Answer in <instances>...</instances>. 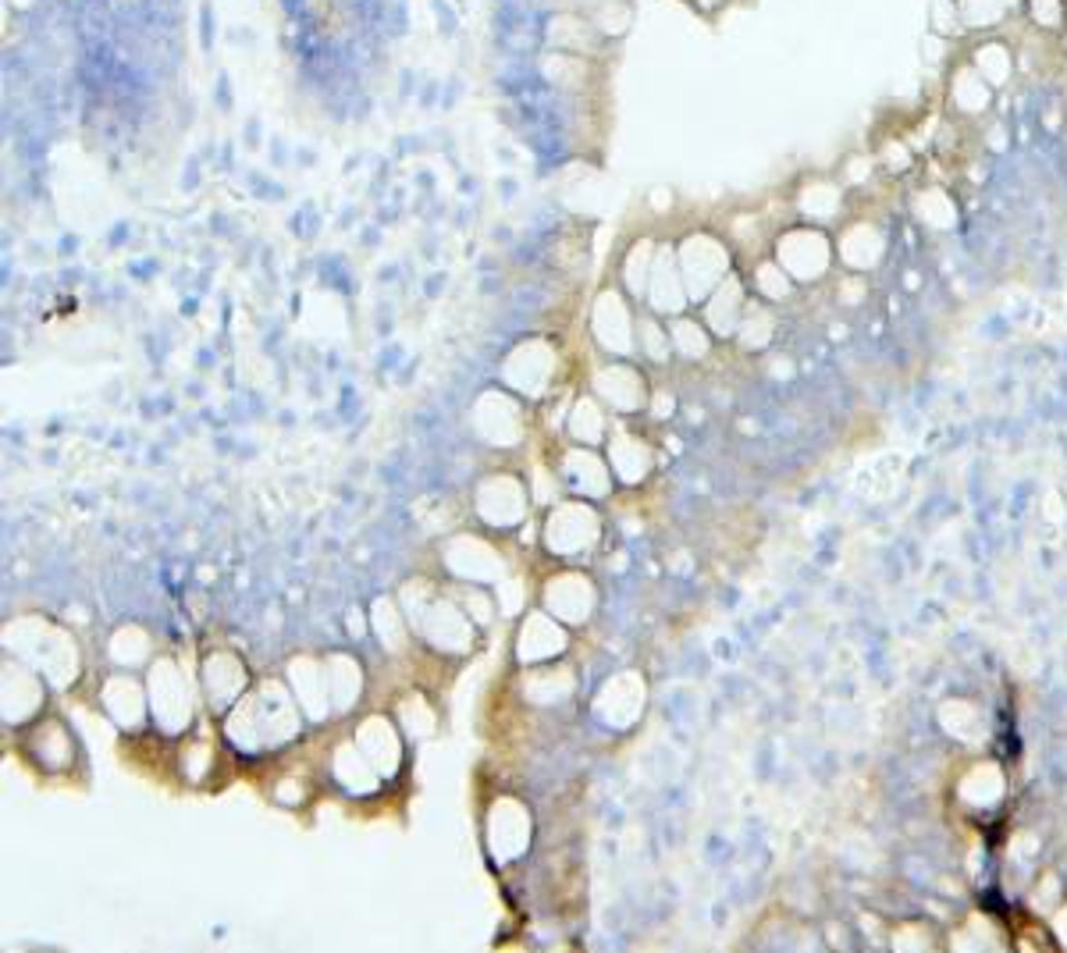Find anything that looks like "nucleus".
<instances>
[{
    "label": "nucleus",
    "mask_w": 1067,
    "mask_h": 953,
    "mask_svg": "<svg viewBox=\"0 0 1067 953\" xmlns=\"http://www.w3.org/2000/svg\"><path fill=\"white\" fill-rule=\"evenodd\" d=\"M775 263L794 278V282H818L829 263H833V242L822 228H811V224H801V228H790L783 239H779V250H775Z\"/></svg>",
    "instance_id": "f257e3e1"
},
{
    "label": "nucleus",
    "mask_w": 1067,
    "mask_h": 953,
    "mask_svg": "<svg viewBox=\"0 0 1067 953\" xmlns=\"http://www.w3.org/2000/svg\"><path fill=\"white\" fill-rule=\"evenodd\" d=\"M836 257L844 260L850 271H876L886 257V235L879 224L872 220H850L840 231V250Z\"/></svg>",
    "instance_id": "f03ea898"
},
{
    "label": "nucleus",
    "mask_w": 1067,
    "mask_h": 953,
    "mask_svg": "<svg viewBox=\"0 0 1067 953\" xmlns=\"http://www.w3.org/2000/svg\"><path fill=\"white\" fill-rule=\"evenodd\" d=\"M993 100H996V89L975 72L971 61L954 68V78H950V108L968 114V118H982V114H990Z\"/></svg>",
    "instance_id": "7ed1b4c3"
},
{
    "label": "nucleus",
    "mask_w": 1067,
    "mask_h": 953,
    "mask_svg": "<svg viewBox=\"0 0 1067 953\" xmlns=\"http://www.w3.org/2000/svg\"><path fill=\"white\" fill-rule=\"evenodd\" d=\"M911 214H915L921 224L936 228V231L954 228L957 218H960L954 196H950L947 189H921V192H915V200H911Z\"/></svg>",
    "instance_id": "20e7f679"
},
{
    "label": "nucleus",
    "mask_w": 1067,
    "mask_h": 953,
    "mask_svg": "<svg viewBox=\"0 0 1067 953\" xmlns=\"http://www.w3.org/2000/svg\"><path fill=\"white\" fill-rule=\"evenodd\" d=\"M971 65H975V72L982 75L993 89H1003L1011 82V75H1014V54H1011L1007 43L990 39V43H979L971 50Z\"/></svg>",
    "instance_id": "39448f33"
},
{
    "label": "nucleus",
    "mask_w": 1067,
    "mask_h": 953,
    "mask_svg": "<svg viewBox=\"0 0 1067 953\" xmlns=\"http://www.w3.org/2000/svg\"><path fill=\"white\" fill-rule=\"evenodd\" d=\"M957 15H960V26L964 29H996L1003 26L1018 7L1021 0H954Z\"/></svg>",
    "instance_id": "423d86ee"
},
{
    "label": "nucleus",
    "mask_w": 1067,
    "mask_h": 953,
    "mask_svg": "<svg viewBox=\"0 0 1067 953\" xmlns=\"http://www.w3.org/2000/svg\"><path fill=\"white\" fill-rule=\"evenodd\" d=\"M840 200H844L840 185L815 182L808 189V196H805V214H808L811 220H818V224H826V220H833L836 214H840Z\"/></svg>",
    "instance_id": "0eeeda50"
},
{
    "label": "nucleus",
    "mask_w": 1067,
    "mask_h": 953,
    "mask_svg": "<svg viewBox=\"0 0 1067 953\" xmlns=\"http://www.w3.org/2000/svg\"><path fill=\"white\" fill-rule=\"evenodd\" d=\"M928 22H932V26H928V33H932V36H939V39H950V36H957V33L964 29V26H960V15H957L954 0H936V4H932V11H928Z\"/></svg>",
    "instance_id": "6e6552de"
},
{
    "label": "nucleus",
    "mask_w": 1067,
    "mask_h": 953,
    "mask_svg": "<svg viewBox=\"0 0 1067 953\" xmlns=\"http://www.w3.org/2000/svg\"><path fill=\"white\" fill-rule=\"evenodd\" d=\"M1025 11L1039 29H1064L1067 26L1064 0H1025Z\"/></svg>",
    "instance_id": "1a4fd4ad"
},
{
    "label": "nucleus",
    "mask_w": 1067,
    "mask_h": 953,
    "mask_svg": "<svg viewBox=\"0 0 1067 953\" xmlns=\"http://www.w3.org/2000/svg\"><path fill=\"white\" fill-rule=\"evenodd\" d=\"M879 160H883L889 171H897V175H904L908 168H911V149L904 147V143H897V139H889L883 149H879Z\"/></svg>",
    "instance_id": "9d476101"
},
{
    "label": "nucleus",
    "mask_w": 1067,
    "mask_h": 953,
    "mask_svg": "<svg viewBox=\"0 0 1067 953\" xmlns=\"http://www.w3.org/2000/svg\"><path fill=\"white\" fill-rule=\"evenodd\" d=\"M253 185H257L260 200H274V203H282V200H285V189H282L278 182H267V179L253 175Z\"/></svg>",
    "instance_id": "9b49d317"
},
{
    "label": "nucleus",
    "mask_w": 1067,
    "mask_h": 953,
    "mask_svg": "<svg viewBox=\"0 0 1067 953\" xmlns=\"http://www.w3.org/2000/svg\"><path fill=\"white\" fill-rule=\"evenodd\" d=\"M435 15H438V33H442V36H452V33H456V15L448 11L445 0H435Z\"/></svg>",
    "instance_id": "f8f14e48"
},
{
    "label": "nucleus",
    "mask_w": 1067,
    "mask_h": 953,
    "mask_svg": "<svg viewBox=\"0 0 1067 953\" xmlns=\"http://www.w3.org/2000/svg\"><path fill=\"white\" fill-rule=\"evenodd\" d=\"M377 334H381V338L392 334V306H388V302H381V310H377Z\"/></svg>",
    "instance_id": "ddd939ff"
},
{
    "label": "nucleus",
    "mask_w": 1067,
    "mask_h": 953,
    "mask_svg": "<svg viewBox=\"0 0 1067 953\" xmlns=\"http://www.w3.org/2000/svg\"><path fill=\"white\" fill-rule=\"evenodd\" d=\"M196 185H200V160L192 157V160H189V168L182 171V189L189 192V189H196Z\"/></svg>",
    "instance_id": "4468645a"
},
{
    "label": "nucleus",
    "mask_w": 1067,
    "mask_h": 953,
    "mask_svg": "<svg viewBox=\"0 0 1067 953\" xmlns=\"http://www.w3.org/2000/svg\"><path fill=\"white\" fill-rule=\"evenodd\" d=\"M445 278H448V274H431V278L424 282V292H427V299H438V295L445 292Z\"/></svg>",
    "instance_id": "2eb2a0df"
},
{
    "label": "nucleus",
    "mask_w": 1067,
    "mask_h": 953,
    "mask_svg": "<svg viewBox=\"0 0 1067 953\" xmlns=\"http://www.w3.org/2000/svg\"><path fill=\"white\" fill-rule=\"evenodd\" d=\"M246 147H250V149L260 147V121H257V118H250V121H246Z\"/></svg>",
    "instance_id": "dca6fc26"
},
{
    "label": "nucleus",
    "mask_w": 1067,
    "mask_h": 953,
    "mask_svg": "<svg viewBox=\"0 0 1067 953\" xmlns=\"http://www.w3.org/2000/svg\"><path fill=\"white\" fill-rule=\"evenodd\" d=\"M399 353H403V349H399V345H388V353H381V367H395V360H399Z\"/></svg>",
    "instance_id": "f3484780"
},
{
    "label": "nucleus",
    "mask_w": 1067,
    "mask_h": 953,
    "mask_svg": "<svg viewBox=\"0 0 1067 953\" xmlns=\"http://www.w3.org/2000/svg\"><path fill=\"white\" fill-rule=\"evenodd\" d=\"M456 97H459V82L452 78V82H448V89H445V97H442V108H452V104H456Z\"/></svg>",
    "instance_id": "a211bd4d"
},
{
    "label": "nucleus",
    "mask_w": 1067,
    "mask_h": 953,
    "mask_svg": "<svg viewBox=\"0 0 1067 953\" xmlns=\"http://www.w3.org/2000/svg\"><path fill=\"white\" fill-rule=\"evenodd\" d=\"M295 160H303V168H313V160H317V153L313 149H295Z\"/></svg>",
    "instance_id": "6ab92c4d"
},
{
    "label": "nucleus",
    "mask_w": 1067,
    "mask_h": 953,
    "mask_svg": "<svg viewBox=\"0 0 1067 953\" xmlns=\"http://www.w3.org/2000/svg\"><path fill=\"white\" fill-rule=\"evenodd\" d=\"M459 192H463V196H477V179H467V175H463V179H459Z\"/></svg>",
    "instance_id": "aec40b11"
},
{
    "label": "nucleus",
    "mask_w": 1067,
    "mask_h": 953,
    "mask_svg": "<svg viewBox=\"0 0 1067 953\" xmlns=\"http://www.w3.org/2000/svg\"><path fill=\"white\" fill-rule=\"evenodd\" d=\"M438 89H442V86H438V82H431V86H427V89H424V97H420V100H424V108H431V104H435V97H438Z\"/></svg>",
    "instance_id": "412c9836"
},
{
    "label": "nucleus",
    "mask_w": 1067,
    "mask_h": 953,
    "mask_svg": "<svg viewBox=\"0 0 1067 953\" xmlns=\"http://www.w3.org/2000/svg\"><path fill=\"white\" fill-rule=\"evenodd\" d=\"M218 97H221V110L231 108V97H228V82H224V75H221V82H218Z\"/></svg>",
    "instance_id": "4be33fe9"
},
{
    "label": "nucleus",
    "mask_w": 1067,
    "mask_h": 953,
    "mask_svg": "<svg viewBox=\"0 0 1067 953\" xmlns=\"http://www.w3.org/2000/svg\"><path fill=\"white\" fill-rule=\"evenodd\" d=\"M498 189H502V200H513V196H516V182H513V179H502V185H498Z\"/></svg>",
    "instance_id": "5701e85b"
},
{
    "label": "nucleus",
    "mask_w": 1067,
    "mask_h": 953,
    "mask_svg": "<svg viewBox=\"0 0 1067 953\" xmlns=\"http://www.w3.org/2000/svg\"><path fill=\"white\" fill-rule=\"evenodd\" d=\"M413 89H416V78H413L409 72H403V100L409 97V93H413Z\"/></svg>",
    "instance_id": "b1692460"
},
{
    "label": "nucleus",
    "mask_w": 1067,
    "mask_h": 953,
    "mask_svg": "<svg viewBox=\"0 0 1067 953\" xmlns=\"http://www.w3.org/2000/svg\"><path fill=\"white\" fill-rule=\"evenodd\" d=\"M203 46H210V11H203Z\"/></svg>",
    "instance_id": "393cba45"
},
{
    "label": "nucleus",
    "mask_w": 1067,
    "mask_h": 953,
    "mask_svg": "<svg viewBox=\"0 0 1067 953\" xmlns=\"http://www.w3.org/2000/svg\"><path fill=\"white\" fill-rule=\"evenodd\" d=\"M416 182L424 185V192H431V189H435V179H431L427 171H420V175H416Z\"/></svg>",
    "instance_id": "a878e982"
},
{
    "label": "nucleus",
    "mask_w": 1067,
    "mask_h": 953,
    "mask_svg": "<svg viewBox=\"0 0 1067 953\" xmlns=\"http://www.w3.org/2000/svg\"><path fill=\"white\" fill-rule=\"evenodd\" d=\"M395 274H399V267H381V282H395Z\"/></svg>",
    "instance_id": "bb28decb"
},
{
    "label": "nucleus",
    "mask_w": 1067,
    "mask_h": 953,
    "mask_svg": "<svg viewBox=\"0 0 1067 953\" xmlns=\"http://www.w3.org/2000/svg\"><path fill=\"white\" fill-rule=\"evenodd\" d=\"M75 246H78L75 239H65V242H61V257H68V253H75Z\"/></svg>",
    "instance_id": "cd10ccee"
},
{
    "label": "nucleus",
    "mask_w": 1067,
    "mask_h": 953,
    "mask_svg": "<svg viewBox=\"0 0 1067 953\" xmlns=\"http://www.w3.org/2000/svg\"><path fill=\"white\" fill-rule=\"evenodd\" d=\"M364 242H367V246H377V231H374V228L364 231Z\"/></svg>",
    "instance_id": "c85d7f7f"
},
{
    "label": "nucleus",
    "mask_w": 1067,
    "mask_h": 953,
    "mask_svg": "<svg viewBox=\"0 0 1067 953\" xmlns=\"http://www.w3.org/2000/svg\"><path fill=\"white\" fill-rule=\"evenodd\" d=\"M1057 932H1061V936L1067 939V911H1064L1061 917H1057Z\"/></svg>",
    "instance_id": "c756f323"
},
{
    "label": "nucleus",
    "mask_w": 1067,
    "mask_h": 953,
    "mask_svg": "<svg viewBox=\"0 0 1067 953\" xmlns=\"http://www.w3.org/2000/svg\"><path fill=\"white\" fill-rule=\"evenodd\" d=\"M182 313H189V317L196 313V299H185V302H182Z\"/></svg>",
    "instance_id": "7c9ffc66"
},
{
    "label": "nucleus",
    "mask_w": 1067,
    "mask_h": 953,
    "mask_svg": "<svg viewBox=\"0 0 1067 953\" xmlns=\"http://www.w3.org/2000/svg\"><path fill=\"white\" fill-rule=\"evenodd\" d=\"M1064 46H1067V36H1064Z\"/></svg>",
    "instance_id": "2f4dec72"
}]
</instances>
